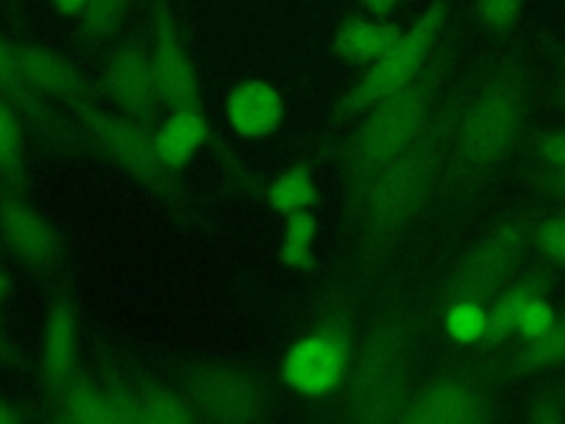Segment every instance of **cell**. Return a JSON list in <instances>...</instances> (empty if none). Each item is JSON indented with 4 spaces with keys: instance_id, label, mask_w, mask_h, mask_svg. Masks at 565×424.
<instances>
[{
    "instance_id": "f35d334b",
    "label": "cell",
    "mask_w": 565,
    "mask_h": 424,
    "mask_svg": "<svg viewBox=\"0 0 565 424\" xmlns=\"http://www.w3.org/2000/svg\"><path fill=\"white\" fill-rule=\"evenodd\" d=\"M550 102L556 108H565V64L558 68L556 80L552 84V93H550Z\"/></svg>"
},
{
    "instance_id": "9a60e30c",
    "label": "cell",
    "mask_w": 565,
    "mask_h": 424,
    "mask_svg": "<svg viewBox=\"0 0 565 424\" xmlns=\"http://www.w3.org/2000/svg\"><path fill=\"white\" fill-rule=\"evenodd\" d=\"M13 51L24 80L42 97L62 102L68 110L95 102V86L66 55L29 40H13Z\"/></svg>"
},
{
    "instance_id": "5bb4252c",
    "label": "cell",
    "mask_w": 565,
    "mask_h": 424,
    "mask_svg": "<svg viewBox=\"0 0 565 424\" xmlns=\"http://www.w3.org/2000/svg\"><path fill=\"white\" fill-rule=\"evenodd\" d=\"M0 95L9 99L24 119L31 121V126L44 135L51 144H55L62 150L79 152L88 148V141L84 135L64 121L49 104L46 97H42L22 75L20 64L15 60L13 40H7L0 33Z\"/></svg>"
},
{
    "instance_id": "d6986e66",
    "label": "cell",
    "mask_w": 565,
    "mask_h": 424,
    "mask_svg": "<svg viewBox=\"0 0 565 424\" xmlns=\"http://www.w3.org/2000/svg\"><path fill=\"white\" fill-rule=\"evenodd\" d=\"M554 280L556 267L539 258L536 265L508 283L488 305V327L479 342V349L483 353L497 351L514 333V322L521 307L536 296H545L552 289Z\"/></svg>"
},
{
    "instance_id": "8d00e7d4",
    "label": "cell",
    "mask_w": 565,
    "mask_h": 424,
    "mask_svg": "<svg viewBox=\"0 0 565 424\" xmlns=\"http://www.w3.org/2000/svg\"><path fill=\"white\" fill-rule=\"evenodd\" d=\"M20 362V353L15 349V344L11 342V338L7 336V331L2 329V322H0V364H18Z\"/></svg>"
},
{
    "instance_id": "7a4b0ae2",
    "label": "cell",
    "mask_w": 565,
    "mask_h": 424,
    "mask_svg": "<svg viewBox=\"0 0 565 424\" xmlns=\"http://www.w3.org/2000/svg\"><path fill=\"white\" fill-rule=\"evenodd\" d=\"M428 322V305L402 292L382 298L360 329L347 380L333 400L335 420L395 422L415 389Z\"/></svg>"
},
{
    "instance_id": "52a82bcc",
    "label": "cell",
    "mask_w": 565,
    "mask_h": 424,
    "mask_svg": "<svg viewBox=\"0 0 565 424\" xmlns=\"http://www.w3.org/2000/svg\"><path fill=\"white\" fill-rule=\"evenodd\" d=\"M530 221L527 214H514L490 227L437 285L428 303L430 318L439 320L448 307L463 300L488 307L510 283L525 254Z\"/></svg>"
},
{
    "instance_id": "8992f818",
    "label": "cell",
    "mask_w": 565,
    "mask_h": 424,
    "mask_svg": "<svg viewBox=\"0 0 565 424\" xmlns=\"http://www.w3.org/2000/svg\"><path fill=\"white\" fill-rule=\"evenodd\" d=\"M71 113L88 146L166 201L172 214L183 223H199L188 192L177 181V172H172L159 157L150 126L121 113H110L95 102L82 104Z\"/></svg>"
},
{
    "instance_id": "603a6c76",
    "label": "cell",
    "mask_w": 565,
    "mask_h": 424,
    "mask_svg": "<svg viewBox=\"0 0 565 424\" xmlns=\"http://www.w3.org/2000/svg\"><path fill=\"white\" fill-rule=\"evenodd\" d=\"M201 422L183 389L157 380L137 382V424H192Z\"/></svg>"
},
{
    "instance_id": "ffe728a7",
    "label": "cell",
    "mask_w": 565,
    "mask_h": 424,
    "mask_svg": "<svg viewBox=\"0 0 565 424\" xmlns=\"http://www.w3.org/2000/svg\"><path fill=\"white\" fill-rule=\"evenodd\" d=\"M46 420L62 424H115L113 406L102 380L77 369L66 386L49 398Z\"/></svg>"
},
{
    "instance_id": "d4e9b609",
    "label": "cell",
    "mask_w": 565,
    "mask_h": 424,
    "mask_svg": "<svg viewBox=\"0 0 565 424\" xmlns=\"http://www.w3.org/2000/svg\"><path fill=\"white\" fill-rule=\"evenodd\" d=\"M267 205L278 214H291L298 210H311L318 201V186L311 163L296 161L280 170L263 192Z\"/></svg>"
},
{
    "instance_id": "e575fe53",
    "label": "cell",
    "mask_w": 565,
    "mask_h": 424,
    "mask_svg": "<svg viewBox=\"0 0 565 424\" xmlns=\"http://www.w3.org/2000/svg\"><path fill=\"white\" fill-rule=\"evenodd\" d=\"M534 188L545 197L556 203L565 205V172H550L541 170L534 177Z\"/></svg>"
},
{
    "instance_id": "7402d4cb",
    "label": "cell",
    "mask_w": 565,
    "mask_h": 424,
    "mask_svg": "<svg viewBox=\"0 0 565 424\" xmlns=\"http://www.w3.org/2000/svg\"><path fill=\"white\" fill-rule=\"evenodd\" d=\"M152 132L159 157L172 172L183 170L212 137L203 108L170 110L161 126Z\"/></svg>"
},
{
    "instance_id": "3957f363",
    "label": "cell",
    "mask_w": 565,
    "mask_h": 424,
    "mask_svg": "<svg viewBox=\"0 0 565 424\" xmlns=\"http://www.w3.org/2000/svg\"><path fill=\"white\" fill-rule=\"evenodd\" d=\"M455 108L457 95H446L419 139L375 177L355 214L347 221L364 276H373L386 265L439 186Z\"/></svg>"
},
{
    "instance_id": "ac0fdd59",
    "label": "cell",
    "mask_w": 565,
    "mask_h": 424,
    "mask_svg": "<svg viewBox=\"0 0 565 424\" xmlns=\"http://www.w3.org/2000/svg\"><path fill=\"white\" fill-rule=\"evenodd\" d=\"M225 119L241 137L263 139L282 126L285 99L267 80H241L225 97Z\"/></svg>"
},
{
    "instance_id": "6da1fadb",
    "label": "cell",
    "mask_w": 565,
    "mask_h": 424,
    "mask_svg": "<svg viewBox=\"0 0 565 424\" xmlns=\"http://www.w3.org/2000/svg\"><path fill=\"white\" fill-rule=\"evenodd\" d=\"M530 113V80L516 57L490 62L457 97L439 188L452 199L477 194L516 150Z\"/></svg>"
},
{
    "instance_id": "9c48e42d",
    "label": "cell",
    "mask_w": 565,
    "mask_h": 424,
    "mask_svg": "<svg viewBox=\"0 0 565 424\" xmlns=\"http://www.w3.org/2000/svg\"><path fill=\"white\" fill-rule=\"evenodd\" d=\"M181 389L203 422H258L271 404L267 382L258 373L234 364H190L181 371Z\"/></svg>"
},
{
    "instance_id": "f546056e",
    "label": "cell",
    "mask_w": 565,
    "mask_h": 424,
    "mask_svg": "<svg viewBox=\"0 0 565 424\" xmlns=\"http://www.w3.org/2000/svg\"><path fill=\"white\" fill-rule=\"evenodd\" d=\"M102 384L108 393L115 424H137V382L115 369H104Z\"/></svg>"
},
{
    "instance_id": "2e32d148",
    "label": "cell",
    "mask_w": 565,
    "mask_h": 424,
    "mask_svg": "<svg viewBox=\"0 0 565 424\" xmlns=\"http://www.w3.org/2000/svg\"><path fill=\"white\" fill-rule=\"evenodd\" d=\"M77 369V314L71 294L60 292L46 311L38 349V378L46 398L60 393Z\"/></svg>"
},
{
    "instance_id": "44dd1931",
    "label": "cell",
    "mask_w": 565,
    "mask_h": 424,
    "mask_svg": "<svg viewBox=\"0 0 565 424\" xmlns=\"http://www.w3.org/2000/svg\"><path fill=\"white\" fill-rule=\"evenodd\" d=\"M402 29L382 18L351 15L342 20L331 38L333 53L349 64H371L402 38Z\"/></svg>"
},
{
    "instance_id": "8fae6325",
    "label": "cell",
    "mask_w": 565,
    "mask_h": 424,
    "mask_svg": "<svg viewBox=\"0 0 565 424\" xmlns=\"http://www.w3.org/2000/svg\"><path fill=\"white\" fill-rule=\"evenodd\" d=\"M150 33L148 51L159 104L168 110L203 108L196 68L168 0L152 2Z\"/></svg>"
},
{
    "instance_id": "cb8c5ba5",
    "label": "cell",
    "mask_w": 565,
    "mask_h": 424,
    "mask_svg": "<svg viewBox=\"0 0 565 424\" xmlns=\"http://www.w3.org/2000/svg\"><path fill=\"white\" fill-rule=\"evenodd\" d=\"M26 188L22 115L0 95V190L26 194Z\"/></svg>"
},
{
    "instance_id": "83f0119b",
    "label": "cell",
    "mask_w": 565,
    "mask_h": 424,
    "mask_svg": "<svg viewBox=\"0 0 565 424\" xmlns=\"http://www.w3.org/2000/svg\"><path fill=\"white\" fill-rule=\"evenodd\" d=\"M130 0H88L77 15L79 29L86 42L104 44L121 26Z\"/></svg>"
},
{
    "instance_id": "836d02e7",
    "label": "cell",
    "mask_w": 565,
    "mask_h": 424,
    "mask_svg": "<svg viewBox=\"0 0 565 424\" xmlns=\"http://www.w3.org/2000/svg\"><path fill=\"white\" fill-rule=\"evenodd\" d=\"M554 318H556V314L550 307V303L545 300V296H536L521 307L516 322H514V333L521 336L523 340L536 338L552 327Z\"/></svg>"
},
{
    "instance_id": "f1b7e54d",
    "label": "cell",
    "mask_w": 565,
    "mask_h": 424,
    "mask_svg": "<svg viewBox=\"0 0 565 424\" xmlns=\"http://www.w3.org/2000/svg\"><path fill=\"white\" fill-rule=\"evenodd\" d=\"M439 322L448 340H452L455 344H479L488 327V307L472 300L455 303L441 314Z\"/></svg>"
},
{
    "instance_id": "4316f807",
    "label": "cell",
    "mask_w": 565,
    "mask_h": 424,
    "mask_svg": "<svg viewBox=\"0 0 565 424\" xmlns=\"http://www.w3.org/2000/svg\"><path fill=\"white\" fill-rule=\"evenodd\" d=\"M527 245L552 267L565 269V208L530 221Z\"/></svg>"
},
{
    "instance_id": "ba28073f",
    "label": "cell",
    "mask_w": 565,
    "mask_h": 424,
    "mask_svg": "<svg viewBox=\"0 0 565 424\" xmlns=\"http://www.w3.org/2000/svg\"><path fill=\"white\" fill-rule=\"evenodd\" d=\"M448 22V4L435 0L428 9L402 33L397 44L382 57L371 62L369 71L338 99L333 110V124L360 117L369 106L382 97L406 86L435 53L437 40Z\"/></svg>"
},
{
    "instance_id": "60d3db41",
    "label": "cell",
    "mask_w": 565,
    "mask_h": 424,
    "mask_svg": "<svg viewBox=\"0 0 565 424\" xmlns=\"http://www.w3.org/2000/svg\"><path fill=\"white\" fill-rule=\"evenodd\" d=\"M9 292H11V280H9L7 272L0 267V305L7 300Z\"/></svg>"
},
{
    "instance_id": "d6a6232c",
    "label": "cell",
    "mask_w": 565,
    "mask_h": 424,
    "mask_svg": "<svg viewBox=\"0 0 565 424\" xmlns=\"http://www.w3.org/2000/svg\"><path fill=\"white\" fill-rule=\"evenodd\" d=\"M530 152L541 170L565 172V128H552L536 135L532 139Z\"/></svg>"
},
{
    "instance_id": "74e56055",
    "label": "cell",
    "mask_w": 565,
    "mask_h": 424,
    "mask_svg": "<svg viewBox=\"0 0 565 424\" xmlns=\"http://www.w3.org/2000/svg\"><path fill=\"white\" fill-rule=\"evenodd\" d=\"M24 420H26V413L18 404L0 398V424H18Z\"/></svg>"
},
{
    "instance_id": "e0dca14e",
    "label": "cell",
    "mask_w": 565,
    "mask_h": 424,
    "mask_svg": "<svg viewBox=\"0 0 565 424\" xmlns=\"http://www.w3.org/2000/svg\"><path fill=\"white\" fill-rule=\"evenodd\" d=\"M561 367H565V309L556 314L552 327L541 336L523 340V344L516 347L514 351L501 358H488L475 369L486 380L497 384V382L536 378V375L556 371Z\"/></svg>"
},
{
    "instance_id": "d590c367",
    "label": "cell",
    "mask_w": 565,
    "mask_h": 424,
    "mask_svg": "<svg viewBox=\"0 0 565 424\" xmlns=\"http://www.w3.org/2000/svg\"><path fill=\"white\" fill-rule=\"evenodd\" d=\"M402 0H360L362 9L373 18H386L391 15Z\"/></svg>"
},
{
    "instance_id": "4dcf8cb0",
    "label": "cell",
    "mask_w": 565,
    "mask_h": 424,
    "mask_svg": "<svg viewBox=\"0 0 565 424\" xmlns=\"http://www.w3.org/2000/svg\"><path fill=\"white\" fill-rule=\"evenodd\" d=\"M525 0H475L472 11L477 22L497 35H505L516 24Z\"/></svg>"
},
{
    "instance_id": "7c38bea8",
    "label": "cell",
    "mask_w": 565,
    "mask_h": 424,
    "mask_svg": "<svg viewBox=\"0 0 565 424\" xmlns=\"http://www.w3.org/2000/svg\"><path fill=\"white\" fill-rule=\"evenodd\" d=\"M0 243L38 274L49 276L62 265V241L26 194L0 190Z\"/></svg>"
},
{
    "instance_id": "4fadbf2b",
    "label": "cell",
    "mask_w": 565,
    "mask_h": 424,
    "mask_svg": "<svg viewBox=\"0 0 565 424\" xmlns=\"http://www.w3.org/2000/svg\"><path fill=\"white\" fill-rule=\"evenodd\" d=\"M99 88L121 115L146 126L154 121L159 95L150 51L139 40H126L108 55L99 77Z\"/></svg>"
},
{
    "instance_id": "ab89813d",
    "label": "cell",
    "mask_w": 565,
    "mask_h": 424,
    "mask_svg": "<svg viewBox=\"0 0 565 424\" xmlns=\"http://www.w3.org/2000/svg\"><path fill=\"white\" fill-rule=\"evenodd\" d=\"M86 2H88V0H51V4H53L60 13L71 15V18H77V15L82 13V9H84Z\"/></svg>"
},
{
    "instance_id": "5b68a950",
    "label": "cell",
    "mask_w": 565,
    "mask_h": 424,
    "mask_svg": "<svg viewBox=\"0 0 565 424\" xmlns=\"http://www.w3.org/2000/svg\"><path fill=\"white\" fill-rule=\"evenodd\" d=\"M362 329V294L351 283L333 285L313 320L282 353L278 378L300 400L324 402L340 393Z\"/></svg>"
},
{
    "instance_id": "484cf974",
    "label": "cell",
    "mask_w": 565,
    "mask_h": 424,
    "mask_svg": "<svg viewBox=\"0 0 565 424\" xmlns=\"http://www.w3.org/2000/svg\"><path fill=\"white\" fill-rule=\"evenodd\" d=\"M282 234L278 243V261L291 272H311L316 267L318 219L311 210H298L282 216Z\"/></svg>"
},
{
    "instance_id": "30bf717a",
    "label": "cell",
    "mask_w": 565,
    "mask_h": 424,
    "mask_svg": "<svg viewBox=\"0 0 565 424\" xmlns=\"http://www.w3.org/2000/svg\"><path fill=\"white\" fill-rule=\"evenodd\" d=\"M497 420L492 382L477 369L441 373L415 386L397 424H486Z\"/></svg>"
},
{
    "instance_id": "1f68e13d",
    "label": "cell",
    "mask_w": 565,
    "mask_h": 424,
    "mask_svg": "<svg viewBox=\"0 0 565 424\" xmlns=\"http://www.w3.org/2000/svg\"><path fill=\"white\" fill-rule=\"evenodd\" d=\"M523 422L530 424H556L565 422V391L563 384L552 382L543 389H539L525 411H523Z\"/></svg>"
},
{
    "instance_id": "277c9868",
    "label": "cell",
    "mask_w": 565,
    "mask_h": 424,
    "mask_svg": "<svg viewBox=\"0 0 565 424\" xmlns=\"http://www.w3.org/2000/svg\"><path fill=\"white\" fill-rule=\"evenodd\" d=\"M448 71L450 49L441 46L406 86L369 106L344 137L335 163L347 221L355 214L375 177L419 139L444 99Z\"/></svg>"
},
{
    "instance_id": "b9f144b4",
    "label": "cell",
    "mask_w": 565,
    "mask_h": 424,
    "mask_svg": "<svg viewBox=\"0 0 565 424\" xmlns=\"http://www.w3.org/2000/svg\"><path fill=\"white\" fill-rule=\"evenodd\" d=\"M563 391H565V380H563Z\"/></svg>"
}]
</instances>
